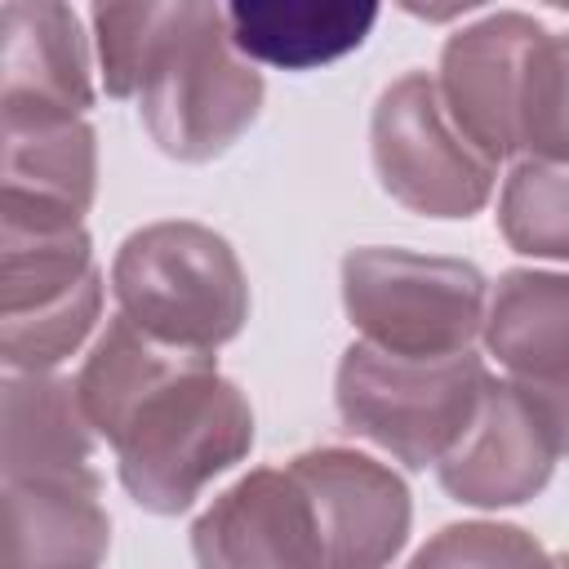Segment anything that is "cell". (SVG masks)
Returning a JSON list of instances; mask_svg holds the SVG:
<instances>
[{"label": "cell", "mask_w": 569, "mask_h": 569, "mask_svg": "<svg viewBox=\"0 0 569 569\" xmlns=\"http://www.w3.org/2000/svg\"><path fill=\"white\" fill-rule=\"evenodd\" d=\"M516 151L542 164H569V36L542 31L525 62L516 107Z\"/></svg>", "instance_id": "obj_19"}, {"label": "cell", "mask_w": 569, "mask_h": 569, "mask_svg": "<svg viewBox=\"0 0 569 569\" xmlns=\"http://www.w3.org/2000/svg\"><path fill=\"white\" fill-rule=\"evenodd\" d=\"M556 445L516 382H489L471 427L440 458V489L467 507L529 502L556 467Z\"/></svg>", "instance_id": "obj_11"}, {"label": "cell", "mask_w": 569, "mask_h": 569, "mask_svg": "<svg viewBox=\"0 0 569 569\" xmlns=\"http://www.w3.org/2000/svg\"><path fill=\"white\" fill-rule=\"evenodd\" d=\"M102 84L138 98L151 142L173 160L222 156L262 107V76L231 44L218 4H98Z\"/></svg>", "instance_id": "obj_1"}, {"label": "cell", "mask_w": 569, "mask_h": 569, "mask_svg": "<svg viewBox=\"0 0 569 569\" xmlns=\"http://www.w3.org/2000/svg\"><path fill=\"white\" fill-rule=\"evenodd\" d=\"M489 373L480 356H396L373 342H351L338 360L333 400L347 431L373 440L405 467H440L471 427Z\"/></svg>", "instance_id": "obj_4"}, {"label": "cell", "mask_w": 569, "mask_h": 569, "mask_svg": "<svg viewBox=\"0 0 569 569\" xmlns=\"http://www.w3.org/2000/svg\"><path fill=\"white\" fill-rule=\"evenodd\" d=\"M485 347L516 387H547L569 373V276L511 267L485 311Z\"/></svg>", "instance_id": "obj_15"}, {"label": "cell", "mask_w": 569, "mask_h": 569, "mask_svg": "<svg viewBox=\"0 0 569 569\" xmlns=\"http://www.w3.org/2000/svg\"><path fill=\"white\" fill-rule=\"evenodd\" d=\"M129 498L156 516L187 511L253 445V409L213 356H182L107 436Z\"/></svg>", "instance_id": "obj_2"}, {"label": "cell", "mask_w": 569, "mask_h": 569, "mask_svg": "<svg viewBox=\"0 0 569 569\" xmlns=\"http://www.w3.org/2000/svg\"><path fill=\"white\" fill-rule=\"evenodd\" d=\"M409 569H551V556L538 547L533 533L516 525L471 520L445 525L436 538H427Z\"/></svg>", "instance_id": "obj_20"}, {"label": "cell", "mask_w": 569, "mask_h": 569, "mask_svg": "<svg viewBox=\"0 0 569 569\" xmlns=\"http://www.w3.org/2000/svg\"><path fill=\"white\" fill-rule=\"evenodd\" d=\"M111 289L124 320L200 356H213L249 320V280L231 244L200 222L133 231L111 262Z\"/></svg>", "instance_id": "obj_3"}, {"label": "cell", "mask_w": 569, "mask_h": 569, "mask_svg": "<svg viewBox=\"0 0 569 569\" xmlns=\"http://www.w3.org/2000/svg\"><path fill=\"white\" fill-rule=\"evenodd\" d=\"M4 480L62 476L89 462L93 427L80 413L76 382L58 373H9L4 378V431H0Z\"/></svg>", "instance_id": "obj_17"}, {"label": "cell", "mask_w": 569, "mask_h": 569, "mask_svg": "<svg viewBox=\"0 0 569 569\" xmlns=\"http://www.w3.org/2000/svg\"><path fill=\"white\" fill-rule=\"evenodd\" d=\"M498 227L516 253L569 262V164L520 160L502 187Z\"/></svg>", "instance_id": "obj_18"}, {"label": "cell", "mask_w": 569, "mask_h": 569, "mask_svg": "<svg viewBox=\"0 0 569 569\" xmlns=\"http://www.w3.org/2000/svg\"><path fill=\"white\" fill-rule=\"evenodd\" d=\"M378 9L351 0H236L227 4L231 44L249 62L311 71L365 44Z\"/></svg>", "instance_id": "obj_16"}, {"label": "cell", "mask_w": 569, "mask_h": 569, "mask_svg": "<svg viewBox=\"0 0 569 569\" xmlns=\"http://www.w3.org/2000/svg\"><path fill=\"white\" fill-rule=\"evenodd\" d=\"M102 276L84 227H0V360L9 373H49L93 329Z\"/></svg>", "instance_id": "obj_6"}, {"label": "cell", "mask_w": 569, "mask_h": 569, "mask_svg": "<svg viewBox=\"0 0 569 569\" xmlns=\"http://www.w3.org/2000/svg\"><path fill=\"white\" fill-rule=\"evenodd\" d=\"M369 156L382 191L427 218H471L493 191L498 164L453 124L427 71L391 80L369 120Z\"/></svg>", "instance_id": "obj_7"}, {"label": "cell", "mask_w": 569, "mask_h": 569, "mask_svg": "<svg viewBox=\"0 0 569 569\" xmlns=\"http://www.w3.org/2000/svg\"><path fill=\"white\" fill-rule=\"evenodd\" d=\"M307 485L325 538V569H382L409 538V489L405 480L356 453L311 449L289 462Z\"/></svg>", "instance_id": "obj_10"}, {"label": "cell", "mask_w": 569, "mask_h": 569, "mask_svg": "<svg viewBox=\"0 0 569 569\" xmlns=\"http://www.w3.org/2000/svg\"><path fill=\"white\" fill-rule=\"evenodd\" d=\"M342 307L373 342L396 356H458L485 333V276L462 258L409 249H351L342 258Z\"/></svg>", "instance_id": "obj_5"}, {"label": "cell", "mask_w": 569, "mask_h": 569, "mask_svg": "<svg viewBox=\"0 0 569 569\" xmlns=\"http://www.w3.org/2000/svg\"><path fill=\"white\" fill-rule=\"evenodd\" d=\"M538 36L542 27L525 13H489L485 22L449 36L440 53V98L467 142L493 164L516 156V107Z\"/></svg>", "instance_id": "obj_12"}, {"label": "cell", "mask_w": 569, "mask_h": 569, "mask_svg": "<svg viewBox=\"0 0 569 569\" xmlns=\"http://www.w3.org/2000/svg\"><path fill=\"white\" fill-rule=\"evenodd\" d=\"M200 569H325L316 502L293 467L240 476L191 525Z\"/></svg>", "instance_id": "obj_8"}, {"label": "cell", "mask_w": 569, "mask_h": 569, "mask_svg": "<svg viewBox=\"0 0 569 569\" xmlns=\"http://www.w3.org/2000/svg\"><path fill=\"white\" fill-rule=\"evenodd\" d=\"M0 227L18 231H71L93 204L98 147L84 120L4 124L0 164Z\"/></svg>", "instance_id": "obj_13"}, {"label": "cell", "mask_w": 569, "mask_h": 569, "mask_svg": "<svg viewBox=\"0 0 569 569\" xmlns=\"http://www.w3.org/2000/svg\"><path fill=\"white\" fill-rule=\"evenodd\" d=\"M507 382H511V378H507ZM520 391H525L529 405L538 409V418H542V427H547L556 453H569V373L556 378V382H547V387H520Z\"/></svg>", "instance_id": "obj_21"}, {"label": "cell", "mask_w": 569, "mask_h": 569, "mask_svg": "<svg viewBox=\"0 0 569 569\" xmlns=\"http://www.w3.org/2000/svg\"><path fill=\"white\" fill-rule=\"evenodd\" d=\"M93 107L89 49L80 18L53 0L0 4V120H80Z\"/></svg>", "instance_id": "obj_9"}, {"label": "cell", "mask_w": 569, "mask_h": 569, "mask_svg": "<svg viewBox=\"0 0 569 569\" xmlns=\"http://www.w3.org/2000/svg\"><path fill=\"white\" fill-rule=\"evenodd\" d=\"M551 569H569V551L565 556H551Z\"/></svg>", "instance_id": "obj_22"}, {"label": "cell", "mask_w": 569, "mask_h": 569, "mask_svg": "<svg viewBox=\"0 0 569 569\" xmlns=\"http://www.w3.org/2000/svg\"><path fill=\"white\" fill-rule=\"evenodd\" d=\"M111 520L89 467L4 480V569H98Z\"/></svg>", "instance_id": "obj_14"}]
</instances>
